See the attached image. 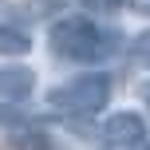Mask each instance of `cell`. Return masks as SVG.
<instances>
[{
    "instance_id": "1",
    "label": "cell",
    "mask_w": 150,
    "mask_h": 150,
    "mask_svg": "<svg viewBox=\"0 0 150 150\" xmlns=\"http://www.w3.org/2000/svg\"><path fill=\"white\" fill-rule=\"evenodd\" d=\"M52 55L67 63H99L107 55L119 52L122 36L103 24H95L91 16H63L59 24H52Z\"/></svg>"
},
{
    "instance_id": "2",
    "label": "cell",
    "mask_w": 150,
    "mask_h": 150,
    "mask_svg": "<svg viewBox=\"0 0 150 150\" xmlns=\"http://www.w3.org/2000/svg\"><path fill=\"white\" fill-rule=\"evenodd\" d=\"M107 99H111V79H107L103 71L75 75L71 83L47 91V107L59 111V115H67V119H91V115H99L107 107Z\"/></svg>"
},
{
    "instance_id": "3",
    "label": "cell",
    "mask_w": 150,
    "mask_h": 150,
    "mask_svg": "<svg viewBox=\"0 0 150 150\" xmlns=\"http://www.w3.org/2000/svg\"><path fill=\"white\" fill-rule=\"evenodd\" d=\"M99 138H103V150H142L146 146V119L134 111H119L103 122Z\"/></svg>"
},
{
    "instance_id": "4",
    "label": "cell",
    "mask_w": 150,
    "mask_h": 150,
    "mask_svg": "<svg viewBox=\"0 0 150 150\" xmlns=\"http://www.w3.org/2000/svg\"><path fill=\"white\" fill-rule=\"evenodd\" d=\"M32 87H36V75H32L28 67H4L0 71V95L4 99H28Z\"/></svg>"
},
{
    "instance_id": "5",
    "label": "cell",
    "mask_w": 150,
    "mask_h": 150,
    "mask_svg": "<svg viewBox=\"0 0 150 150\" xmlns=\"http://www.w3.org/2000/svg\"><path fill=\"white\" fill-rule=\"evenodd\" d=\"M32 40L24 28H16V24H0V55H28Z\"/></svg>"
},
{
    "instance_id": "6",
    "label": "cell",
    "mask_w": 150,
    "mask_h": 150,
    "mask_svg": "<svg viewBox=\"0 0 150 150\" xmlns=\"http://www.w3.org/2000/svg\"><path fill=\"white\" fill-rule=\"evenodd\" d=\"M12 146L16 150H52V138H47V134H40V130H16V134H12Z\"/></svg>"
},
{
    "instance_id": "7",
    "label": "cell",
    "mask_w": 150,
    "mask_h": 150,
    "mask_svg": "<svg viewBox=\"0 0 150 150\" xmlns=\"http://www.w3.org/2000/svg\"><path fill=\"white\" fill-rule=\"evenodd\" d=\"M130 55H134V59H150V32H142V36L130 44Z\"/></svg>"
},
{
    "instance_id": "8",
    "label": "cell",
    "mask_w": 150,
    "mask_h": 150,
    "mask_svg": "<svg viewBox=\"0 0 150 150\" xmlns=\"http://www.w3.org/2000/svg\"><path fill=\"white\" fill-rule=\"evenodd\" d=\"M142 99H146V103H150V83H146V87H142Z\"/></svg>"
},
{
    "instance_id": "9",
    "label": "cell",
    "mask_w": 150,
    "mask_h": 150,
    "mask_svg": "<svg viewBox=\"0 0 150 150\" xmlns=\"http://www.w3.org/2000/svg\"><path fill=\"white\" fill-rule=\"evenodd\" d=\"M142 150H150V146H142Z\"/></svg>"
}]
</instances>
